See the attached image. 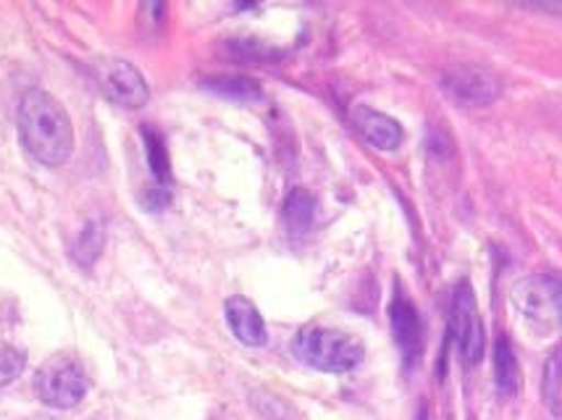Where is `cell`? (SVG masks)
<instances>
[{
    "label": "cell",
    "mask_w": 562,
    "mask_h": 420,
    "mask_svg": "<svg viewBox=\"0 0 562 420\" xmlns=\"http://www.w3.org/2000/svg\"><path fill=\"white\" fill-rule=\"evenodd\" d=\"M19 137L24 150L43 166H64L74 150L69 113L50 92H24L19 105Z\"/></svg>",
    "instance_id": "cell-1"
},
{
    "label": "cell",
    "mask_w": 562,
    "mask_h": 420,
    "mask_svg": "<svg viewBox=\"0 0 562 420\" xmlns=\"http://www.w3.org/2000/svg\"><path fill=\"white\" fill-rule=\"evenodd\" d=\"M441 90L463 109H484L497 100L499 82L484 66L454 64L441 75Z\"/></svg>",
    "instance_id": "cell-5"
},
{
    "label": "cell",
    "mask_w": 562,
    "mask_h": 420,
    "mask_svg": "<svg viewBox=\"0 0 562 420\" xmlns=\"http://www.w3.org/2000/svg\"><path fill=\"white\" fill-rule=\"evenodd\" d=\"M229 50L237 58H243V61H252V64H266V61H277V58H281L279 50L258 43V39H229Z\"/></svg>",
    "instance_id": "cell-16"
},
{
    "label": "cell",
    "mask_w": 562,
    "mask_h": 420,
    "mask_svg": "<svg viewBox=\"0 0 562 420\" xmlns=\"http://www.w3.org/2000/svg\"><path fill=\"white\" fill-rule=\"evenodd\" d=\"M226 321H229L232 334L247 347H263L269 342L263 316L247 297L226 299Z\"/></svg>",
    "instance_id": "cell-10"
},
{
    "label": "cell",
    "mask_w": 562,
    "mask_h": 420,
    "mask_svg": "<svg viewBox=\"0 0 562 420\" xmlns=\"http://www.w3.org/2000/svg\"><path fill=\"white\" fill-rule=\"evenodd\" d=\"M428 418V408H426V402H420V408H418V418L416 420H426Z\"/></svg>",
    "instance_id": "cell-19"
},
{
    "label": "cell",
    "mask_w": 562,
    "mask_h": 420,
    "mask_svg": "<svg viewBox=\"0 0 562 420\" xmlns=\"http://www.w3.org/2000/svg\"><path fill=\"white\" fill-rule=\"evenodd\" d=\"M143 139H145V156L147 163H150L153 177L160 186L171 184V161H169V150H166L164 135L153 129V126H145L143 129Z\"/></svg>",
    "instance_id": "cell-12"
},
{
    "label": "cell",
    "mask_w": 562,
    "mask_h": 420,
    "mask_svg": "<svg viewBox=\"0 0 562 420\" xmlns=\"http://www.w3.org/2000/svg\"><path fill=\"white\" fill-rule=\"evenodd\" d=\"M531 9L547 11V13H558V16H562V3H558V0H554V3H533Z\"/></svg>",
    "instance_id": "cell-18"
},
{
    "label": "cell",
    "mask_w": 562,
    "mask_h": 420,
    "mask_svg": "<svg viewBox=\"0 0 562 420\" xmlns=\"http://www.w3.org/2000/svg\"><path fill=\"white\" fill-rule=\"evenodd\" d=\"M87 373L77 357L53 355L40 365L35 378L37 399L48 408L69 410L79 405L87 395Z\"/></svg>",
    "instance_id": "cell-4"
},
{
    "label": "cell",
    "mask_w": 562,
    "mask_h": 420,
    "mask_svg": "<svg viewBox=\"0 0 562 420\" xmlns=\"http://www.w3.org/2000/svg\"><path fill=\"white\" fill-rule=\"evenodd\" d=\"M494 384H497L499 395L513 397L520 389V365L518 355H515L513 342L502 334L494 342Z\"/></svg>",
    "instance_id": "cell-11"
},
{
    "label": "cell",
    "mask_w": 562,
    "mask_h": 420,
    "mask_svg": "<svg viewBox=\"0 0 562 420\" xmlns=\"http://www.w3.org/2000/svg\"><path fill=\"white\" fill-rule=\"evenodd\" d=\"M452 334L458 342L460 357L465 365H476L484 357V326L479 318L476 295H473L471 284L460 282L454 286L452 295Z\"/></svg>",
    "instance_id": "cell-6"
},
{
    "label": "cell",
    "mask_w": 562,
    "mask_h": 420,
    "mask_svg": "<svg viewBox=\"0 0 562 420\" xmlns=\"http://www.w3.org/2000/svg\"><path fill=\"white\" fill-rule=\"evenodd\" d=\"M26 357L19 350H0V386H9L24 373Z\"/></svg>",
    "instance_id": "cell-17"
},
{
    "label": "cell",
    "mask_w": 562,
    "mask_h": 420,
    "mask_svg": "<svg viewBox=\"0 0 562 420\" xmlns=\"http://www.w3.org/2000/svg\"><path fill=\"white\" fill-rule=\"evenodd\" d=\"M294 355L324 373H347L363 363L366 347L358 337L326 326H307L294 339Z\"/></svg>",
    "instance_id": "cell-2"
},
{
    "label": "cell",
    "mask_w": 562,
    "mask_h": 420,
    "mask_svg": "<svg viewBox=\"0 0 562 420\" xmlns=\"http://www.w3.org/2000/svg\"><path fill=\"white\" fill-rule=\"evenodd\" d=\"M205 87L224 98L239 100V103H256V100L263 98L260 84L250 77H216V79H209Z\"/></svg>",
    "instance_id": "cell-14"
},
{
    "label": "cell",
    "mask_w": 562,
    "mask_h": 420,
    "mask_svg": "<svg viewBox=\"0 0 562 420\" xmlns=\"http://www.w3.org/2000/svg\"><path fill=\"white\" fill-rule=\"evenodd\" d=\"M313 216H316V200L303 186L292 190L284 200V222L292 231H307V226L313 224Z\"/></svg>",
    "instance_id": "cell-13"
},
{
    "label": "cell",
    "mask_w": 562,
    "mask_h": 420,
    "mask_svg": "<svg viewBox=\"0 0 562 420\" xmlns=\"http://www.w3.org/2000/svg\"><path fill=\"white\" fill-rule=\"evenodd\" d=\"M352 122L360 129V135L379 150H397L405 139L400 122H394L386 113L371 109V105H358L352 111Z\"/></svg>",
    "instance_id": "cell-9"
},
{
    "label": "cell",
    "mask_w": 562,
    "mask_h": 420,
    "mask_svg": "<svg viewBox=\"0 0 562 420\" xmlns=\"http://www.w3.org/2000/svg\"><path fill=\"white\" fill-rule=\"evenodd\" d=\"M390 323L394 342L403 350L407 363L418 360L420 352H424V321H420L416 305H413L403 292H397V295L392 297Z\"/></svg>",
    "instance_id": "cell-8"
},
{
    "label": "cell",
    "mask_w": 562,
    "mask_h": 420,
    "mask_svg": "<svg viewBox=\"0 0 562 420\" xmlns=\"http://www.w3.org/2000/svg\"><path fill=\"white\" fill-rule=\"evenodd\" d=\"M98 82L105 95L122 109H143L150 98L145 77L130 61H119V58L98 66Z\"/></svg>",
    "instance_id": "cell-7"
},
{
    "label": "cell",
    "mask_w": 562,
    "mask_h": 420,
    "mask_svg": "<svg viewBox=\"0 0 562 420\" xmlns=\"http://www.w3.org/2000/svg\"><path fill=\"white\" fill-rule=\"evenodd\" d=\"M518 316L541 331H562V279L552 273H533L520 279L510 292Z\"/></svg>",
    "instance_id": "cell-3"
},
{
    "label": "cell",
    "mask_w": 562,
    "mask_h": 420,
    "mask_svg": "<svg viewBox=\"0 0 562 420\" xmlns=\"http://www.w3.org/2000/svg\"><path fill=\"white\" fill-rule=\"evenodd\" d=\"M541 391H544L547 408L552 412H560V402H562V357L560 355H552L547 360Z\"/></svg>",
    "instance_id": "cell-15"
}]
</instances>
